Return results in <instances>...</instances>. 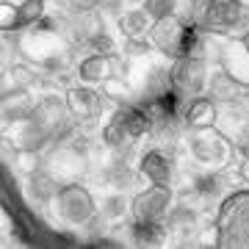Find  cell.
Masks as SVG:
<instances>
[{"instance_id": "cell-4", "label": "cell", "mask_w": 249, "mask_h": 249, "mask_svg": "<svg viewBox=\"0 0 249 249\" xmlns=\"http://www.w3.org/2000/svg\"><path fill=\"white\" fill-rule=\"evenodd\" d=\"M205 83V64L202 58H188L180 55L175 70H172V86L180 94H196Z\"/></svg>"}, {"instance_id": "cell-15", "label": "cell", "mask_w": 249, "mask_h": 249, "mask_svg": "<svg viewBox=\"0 0 249 249\" xmlns=\"http://www.w3.org/2000/svg\"><path fill=\"white\" fill-rule=\"evenodd\" d=\"M150 19H152V17H150L144 9H133V11H127V14H122V19H119V28H122V34L127 36V39H136V36H144V34L152 28Z\"/></svg>"}, {"instance_id": "cell-21", "label": "cell", "mask_w": 249, "mask_h": 249, "mask_svg": "<svg viewBox=\"0 0 249 249\" xmlns=\"http://www.w3.org/2000/svg\"><path fill=\"white\" fill-rule=\"evenodd\" d=\"M175 6H178V0H144V11H147L155 22L172 17V14H175Z\"/></svg>"}, {"instance_id": "cell-20", "label": "cell", "mask_w": 249, "mask_h": 249, "mask_svg": "<svg viewBox=\"0 0 249 249\" xmlns=\"http://www.w3.org/2000/svg\"><path fill=\"white\" fill-rule=\"evenodd\" d=\"M103 142H106L108 147H114V150H119L122 144L130 142V133H127V127H124V122L119 116H114V119L103 127Z\"/></svg>"}, {"instance_id": "cell-28", "label": "cell", "mask_w": 249, "mask_h": 249, "mask_svg": "<svg viewBox=\"0 0 249 249\" xmlns=\"http://www.w3.org/2000/svg\"><path fill=\"white\" fill-rule=\"evenodd\" d=\"M14 78L19 80V86H22V89H28L25 83H34V75H31V72H25L22 67H17V70H14Z\"/></svg>"}, {"instance_id": "cell-34", "label": "cell", "mask_w": 249, "mask_h": 249, "mask_svg": "<svg viewBox=\"0 0 249 249\" xmlns=\"http://www.w3.org/2000/svg\"><path fill=\"white\" fill-rule=\"evenodd\" d=\"M244 100H247V103H249V91H244Z\"/></svg>"}, {"instance_id": "cell-5", "label": "cell", "mask_w": 249, "mask_h": 249, "mask_svg": "<svg viewBox=\"0 0 249 249\" xmlns=\"http://www.w3.org/2000/svg\"><path fill=\"white\" fill-rule=\"evenodd\" d=\"M67 116H70V106L64 103V100L58 97H45V100H39L34 108V119L39 127H45L50 136H55L58 130L64 127V122H67Z\"/></svg>"}, {"instance_id": "cell-3", "label": "cell", "mask_w": 249, "mask_h": 249, "mask_svg": "<svg viewBox=\"0 0 249 249\" xmlns=\"http://www.w3.org/2000/svg\"><path fill=\"white\" fill-rule=\"evenodd\" d=\"M150 36H152V45L160 47L166 55H172V58H180V55H183L186 31H183V22H178L175 17L158 19V22L150 28Z\"/></svg>"}, {"instance_id": "cell-24", "label": "cell", "mask_w": 249, "mask_h": 249, "mask_svg": "<svg viewBox=\"0 0 249 249\" xmlns=\"http://www.w3.org/2000/svg\"><path fill=\"white\" fill-rule=\"evenodd\" d=\"M130 175H133V172L119 160V163H114V166L108 169V183H114V186H127V183H130Z\"/></svg>"}, {"instance_id": "cell-7", "label": "cell", "mask_w": 249, "mask_h": 249, "mask_svg": "<svg viewBox=\"0 0 249 249\" xmlns=\"http://www.w3.org/2000/svg\"><path fill=\"white\" fill-rule=\"evenodd\" d=\"M67 106H70V114L80 122H91V119H97L100 111H103V100L100 94H94L91 89H70L67 94Z\"/></svg>"}, {"instance_id": "cell-9", "label": "cell", "mask_w": 249, "mask_h": 249, "mask_svg": "<svg viewBox=\"0 0 249 249\" xmlns=\"http://www.w3.org/2000/svg\"><path fill=\"white\" fill-rule=\"evenodd\" d=\"M191 152H194L196 160H205V163H216L222 160L224 155H230V144L224 142L222 136L213 133H202L191 142Z\"/></svg>"}, {"instance_id": "cell-18", "label": "cell", "mask_w": 249, "mask_h": 249, "mask_svg": "<svg viewBox=\"0 0 249 249\" xmlns=\"http://www.w3.org/2000/svg\"><path fill=\"white\" fill-rule=\"evenodd\" d=\"M58 191H61V186L55 183L53 175H47V172H42V169H34V172H31V194H34L36 199L47 202V199L58 196Z\"/></svg>"}, {"instance_id": "cell-16", "label": "cell", "mask_w": 249, "mask_h": 249, "mask_svg": "<svg viewBox=\"0 0 249 249\" xmlns=\"http://www.w3.org/2000/svg\"><path fill=\"white\" fill-rule=\"evenodd\" d=\"M80 80L83 83H100V80L108 78V55H89V58H83L80 61V70H78Z\"/></svg>"}, {"instance_id": "cell-6", "label": "cell", "mask_w": 249, "mask_h": 249, "mask_svg": "<svg viewBox=\"0 0 249 249\" xmlns=\"http://www.w3.org/2000/svg\"><path fill=\"white\" fill-rule=\"evenodd\" d=\"M244 17V6L241 0H211L208 9H205V22L211 28H235Z\"/></svg>"}, {"instance_id": "cell-31", "label": "cell", "mask_w": 249, "mask_h": 249, "mask_svg": "<svg viewBox=\"0 0 249 249\" xmlns=\"http://www.w3.org/2000/svg\"><path fill=\"white\" fill-rule=\"evenodd\" d=\"M238 150H241V155L249 160V130H244V136H241V144H238Z\"/></svg>"}, {"instance_id": "cell-30", "label": "cell", "mask_w": 249, "mask_h": 249, "mask_svg": "<svg viewBox=\"0 0 249 249\" xmlns=\"http://www.w3.org/2000/svg\"><path fill=\"white\" fill-rule=\"evenodd\" d=\"M36 31H55V19H50V17H42L39 22H36Z\"/></svg>"}, {"instance_id": "cell-25", "label": "cell", "mask_w": 249, "mask_h": 249, "mask_svg": "<svg viewBox=\"0 0 249 249\" xmlns=\"http://www.w3.org/2000/svg\"><path fill=\"white\" fill-rule=\"evenodd\" d=\"M124 208H127V205H124L122 196H108L106 199V216H111V219H114V216H122Z\"/></svg>"}, {"instance_id": "cell-33", "label": "cell", "mask_w": 249, "mask_h": 249, "mask_svg": "<svg viewBox=\"0 0 249 249\" xmlns=\"http://www.w3.org/2000/svg\"><path fill=\"white\" fill-rule=\"evenodd\" d=\"M244 47H247V53H249V34L244 36Z\"/></svg>"}, {"instance_id": "cell-29", "label": "cell", "mask_w": 249, "mask_h": 249, "mask_svg": "<svg viewBox=\"0 0 249 249\" xmlns=\"http://www.w3.org/2000/svg\"><path fill=\"white\" fill-rule=\"evenodd\" d=\"M97 3H100V0H72V6H75L78 11H91Z\"/></svg>"}, {"instance_id": "cell-2", "label": "cell", "mask_w": 249, "mask_h": 249, "mask_svg": "<svg viewBox=\"0 0 249 249\" xmlns=\"http://www.w3.org/2000/svg\"><path fill=\"white\" fill-rule=\"evenodd\" d=\"M172 208V191L169 186H158V183H152L147 191L133 199V216L136 219H160V216H166Z\"/></svg>"}, {"instance_id": "cell-13", "label": "cell", "mask_w": 249, "mask_h": 249, "mask_svg": "<svg viewBox=\"0 0 249 249\" xmlns=\"http://www.w3.org/2000/svg\"><path fill=\"white\" fill-rule=\"evenodd\" d=\"M211 94H213V100L235 103V100L244 97V86H241L238 80H232L230 75L219 72V75H213V80H211Z\"/></svg>"}, {"instance_id": "cell-26", "label": "cell", "mask_w": 249, "mask_h": 249, "mask_svg": "<svg viewBox=\"0 0 249 249\" xmlns=\"http://www.w3.org/2000/svg\"><path fill=\"white\" fill-rule=\"evenodd\" d=\"M14 22H17V6L3 3V28L6 31H14Z\"/></svg>"}, {"instance_id": "cell-22", "label": "cell", "mask_w": 249, "mask_h": 249, "mask_svg": "<svg viewBox=\"0 0 249 249\" xmlns=\"http://www.w3.org/2000/svg\"><path fill=\"white\" fill-rule=\"evenodd\" d=\"M219 178H216V175H202V178H196L194 180V191L199 196H205V199H208V196H216L219 194Z\"/></svg>"}, {"instance_id": "cell-32", "label": "cell", "mask_w": 249, "mask_h": 249, "mask_svg": "<svg viewBox=\"0 0 249 249\" xmlns=\"http://www.w3.org/2000/svg\"><path fill=\"white\" fill-rule=\"evenodd\" d=\"M122 83H116V80H111V83H108V94H111V97H119L122 100Z\"/></svg>"}, {"instance_id": "cell-12", "label": "cell", "mask_w": 249, "mask_h": 249, "mask_svg": "<svg viewBox=\"0 0 249 249\" xmlns=\"http://www.w3.org/2000/svg\"><path fill=\"white\" fill-rule=\"evenodd\" d=\"M130 235H133L136 244H142V247H155L163 241V224L158 219H136V224L130 227Z\"/></svg>"}, {"instance_id": "cell-19", "label": "cell", "mask_w": 249, "mask_h": 249, "mask_svg": "<svg viewBox=\"0 0 249 249\" xmlns=\"http://www.w3.org/2000/svg\"><path fill=\"white\" fill-rule=\"evenodd\" d=\"M45 14V0H22L17 6V22L14 28H25V25H36Z\"/></svg>"}, {"instance_id": "cell-14", "label": "cell", "mask_w": 249, "mask_h": 249, "mask_svg": "<svg viewBox=\"0 0 249 249\" xmlns=\"http://www.w3.org/2000/svg\"><path fill=\"white\" fill-rule=\"evenodd\" d=\"M17 142H19V150L22 152H39L47 142H50V133H47L45 127H39L34 119H28V124L19 130Z\"/></svg>"}, {"instance_id": "cell-10", "label": "cell", "mask_w": 249, "mask_h": 249, "mask_svg": "<svg viewBox=\"0 0 249 249\" xmlns=\"http://www.w3.org/2000/svg\"><path fill=\"white\" fill-rule=\"evenodd\" d=\"M142 175L150 183H158V186H166L169 183V178H172V163H169V158L163 155V152H158V150H150L147 155L142 158Z\"/></svg>"}, {"instance_id": "cell-8", "label": "cell", "mask_w": 249, "mask_h": 249, "mask_svg": "<svg viewBox=\"0 0 249 249\" xmlns=\"http://www.w3.org/2000/svg\"><path fill=\"white\" fill-rule=\"evenodd\" d=\"M34 97H31V91L17 86V89H11L3 94V116L9 119V122H19V119H31L34 116Z\"/></svg>"}, {"instance_id": "cell-11", "label": "cell", "mask_w": 249, "mask_h": 249, "mask_svg": "<svg viewBox=\"0 0 249 249\" xmlns=\"http://www.w3.org/2000/svg\"><path fill=\"white\" fill-rule=\"evenodd\" d=\"M216 103L211 97H196L191 106H188L186 111V122L191 124V127H196V130H211L216 122Z\"/></svg>"}, {"instance_id": "cell-27", "label": "cell", "mask_w": 249, "mask_h": 249, "mask_svg": "<svg viewBox=\"0 0 249 249\" xmlns=\"http://www.w3.org/2000/svg\"><path fill=\"white\" fill-rule=\"evenodd\" d=\"M150 47H152V42H147V39H142V36H136V39H130L127 50H130V53H147Z\"/></svg>"}, {"instance_id": "cell-23", "label": "cell", "mask_w": 249, "mask_h": 249, "mask_svg": "<svg viewBox=\"0 0 249 249\" xmlns=\"http://www.w3.org/2000/svg\"><path fill=\"white\" fill-rule=\"evenodd\" d=\"M89 45H91V50H94V53H100V55H111V53H114V39H111L108 34H103V31L91 36Z\"/></svg>"}, {"instance_id": "cell-17", "label": "cell", "mask_w": 249, "mask_h": 249, "mask_svg": "<svg viewBox=\"0 0 249 249\" xmlns=\"http://www.w3.org/2000/svg\"><path fill=\"white\" fill-rule=\"evenodd\" d=\"M116 116L124 122L130 139H142V136L150 130V114H147V111H139V108H127L124 106L122 111H116Z\"/></svg>"}, {"instance_id": "cell-1", "label": "cell", "mask_w": 249, "mask_h": 249, "mask_svg": "<svg viewBox=\"0 0 249 249\" xmlns=\"http://www.w3.org/2000/svg\"><path fill=\"white\" fill-rule=\"evenodd\" d=\"M58 211L72 224L91 222L94 199H91V194L83 186H61V191H58Z\"/></svg>"}]
</instances>
